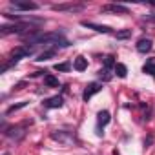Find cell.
<instances>
[{
  "instance_id": "603a6c76",
  "label": "cell",
  "mask_w": 155,
  "mask_h": 155,
  "mask_svg": "<svg viewBox=\"0 0 155 155\" xmlns=\"http://www.w3.org/2000/svg\"><path fill=\"white\" fill-rule=\"evenodd\" d=\"M99 73H101V79H102V81H110V79H111V75H110V69H101Z\"/></svg>"
},
{
  "instance_id": "5bb4252c",
  "label": "cell",
  "mask_w": 155,
  "mask_h": 155,
  "mask_svg": "<svg viewBox=\"0 0 155 155\" xmlns=\"http://www.w3.org/2000/svg\"><path fill=\"white\" fill-rule=\"evenodd\" d=\"M55 55H57V48H51V49H46V51L38 53L35 60H38V62H44V60H49V58H53Z\"/></svg>"
},
{
  "instance_id": "9c48e42d",
  "label": "cell",
  "mask_w": 155,
  "mask_h": 155,
  "mask_svg": "<svg viewBox=\"0 0 155 155\" xmlns=\"http://www.w3.org/2000/svg\"><path fill=\"white\" fill-rule=\"evenodd\" d=\"M11 8L20 9V11H37L38 4H35V2H11Z\"/></svg>"
},
{
  "instance_id": "52a82bcc",
  "label": "cell",
  "mask_w": 155,
  "mask_h": 155,
  "mask_svg": "<svg viewBox=\"0 0 155 155\" xmlns=\"http://www.w3.org/2000/svg\"><path fill=\"white\" fill-rule=\"evenodd\" d=\"M101 90H102V84H101V82H91V84H88V88L84 90V93H82V99L88 102V101H90V99H91L95 93H99Z\"/></svg>"
},
{
  "instance_id": "7a4b0ae2",
  "label": "cell",
  "mask_w": 155,
  "mask_h": 155,
  "mask_svg": "<svg viewBox=\"0 0 155 155\" xmlns=\"http://www.w3.org/2000/svg\"><path fill=\"white\" fill-rule=\"evenodd\" d=\"M37 28L29 22H20V24H11V26H0V33L2 35H9V33H15V35H20V37H26V35H31L35 33Z\"/></svg>"
},
{
  "instance_id": "ac0fdd59",
  "label": "cell",
  "mask_w": 155,
  "mask_h": 155,
  "mask_svg": "<svg viewBox=\"0 0 155 155\" xmlns=\"http://www.w3.org/2000/svg\"><path fill=\"white\" fill-rule=\"evenodd\" d=\"M26 106H28V101H22V102H18V104H13V106H9V108L6 110V115H11V113L22 110V108H26Z\"/></svg>"
},
{
  "instance_id": "9a60e30c",
  "label": "cell",
  "mask_w": 155,
  "mask_h": 155,
  "mask_svg": "<svg viewBox=\"0 0 155 155\" xmlns=\"http://www.w3.org/2000/svg\"><path fill=\"white\" fill-rule=\"evenodd\" d=\"M142 71L148 73V75H151V77H155V57H151V58L146 60V64L142 66Z\"/></svg>"
},
{
  "instance_id": "cb8c5ba5",
  "label": "cell",
  "mask_w": 155,
  "mask_h": 155,
  "mask_svg": "<svg viewBox=\"0 0 155 155\" xmlns=\"http://www.w3.org/2000/svg\"><path fill=\"white\" fill-rule=\"evenodd\" d=\"M151 142H153V135H148V137L144 139V146L148 148V146H151Z\"/></svg>"
},
{
  "instance_id": "2e32d148",
  "label": "cell",
  "mask_w": 155,
  "mask_h": 155,
  "mask_svg": "<svg viewBox=\"0 0 155 155\" xmlns=\"http://www.w3.org/2000/svg\"><path fill=\"white\" fill-rule=\"evenodd\" d=\"M73 68H75L77 71H84V69H88V58H84V57H77L75 62H73Z\"/></svg>"
},
{
  "instance_id": "3957f363",
  "label": "cell",
  "mask_w": 155,
  "mask_h": 155,
  "mask_svg": "<svg viewBox=\"0 0 155 155\" xmlns=\"http://www.w3.org/2000/svg\"><path fill=\"white\" fill-rule=\"evenodd\" d=\"M29 55H33V48H29V46H20V48H17L13 53H11V57H9V60L2 66V69H0V71H2V73H6L9 68H13L20 58H24V57H29Z\"/></svg>"
},
{
  "instance_id": "44dd1931",
  "label": "cell",
  "mask_w": 155,
  "mask_h": 155,
  "mask_svg": "<svg viewBox=\"0 0 155 155\" xmlns=\"http://www.w3.org/2000/svg\"><path fill=\"white\" fill-rule=\"evenodd\" d=\"M55 69H57V71H64V73H66V71H69V69H71V64H69V62H60V64H57V66H55Z\"/></svg>"
},
{
  "instance_id": "5b68a950",
  "label": "cell",
  "mask_w": 155,
  "mask_h": 155,
  "mask_svg": "<svg viewBox=\"0 0 155 155\" xmlns=\"http://www.w3.org/2000/svg\"><path fill=\"white\" fill-rule=\"evenodd\" d=\"M51 139H53V140L62 142L64 146H68V144H71V142H75V140H77V139H75V135H73V133H69V131H53V133H51Z\"/></svg>"
},
{
  "instance_id": "d6986e66",
  "label": "cell",
  "mask_w": 155,
  "mask_h": 155,
  "mask_svg": "<svg viewBox=\"0 0 155 155\" xmlns=\"http://www.w3.org/2000/svg\"><path fill=\"white\" fill-rule=\"evenodd\" d=\"M115 73H117V77H120V79H124V77L128 75V68H126L124 64L117 62V66H115Z\"/></svg>"
},
{
  "instance_id": "277c9868",
  "label": "cell",
  "mask_w": 155,
  "mask_h": 155,
  "mask_svg": "<svg viewBox=\"0 0 155 155\" xmlns=\"http://www.w3.org/2000/svg\"><path fill=\"white\" fill-rule=\"evenodd\" d=\"M29 124H31V120H29V122H22V124H17V126H13V128L6 130L4 133H6L8 137L15 139V142H18V140H22V139L26 137V128H28Z\"/></svg>"
},
{
  "instance_id": "ffe728a7",
  "label": "cell",
  "mask_w": 155,
  "mask_h": 155,
  "mask_svg": "<svg viewBox=\"0 0 155 155\" xmlns=\"http://www.w3.org/2000/svg\"><path fill=\"white\" fill-rule=\"evenodd\" d=\"M115 37H117L119 40L130 38V37H131V29H122V31H117V33H115Z\"/></svg>"
},
{
  "instance_id": "4fadbf2b",
  "label": "cell",
  "mask_w": 155,
  "mask_h": 155,
  "mask_svg": "<svg viewBox=\"0 0 155 155\" xmlns=\"http://www.w3.org/2000/svg\"><path fill=\"white\" fill-rule=\"evenodd\" d=\"M62 104H64V99H62L60 95H55V97H51V99H48V101L44 102V106H46V108H51V110H53V108H60Z\"/></svg>"
},
{
  "instance_id": "d4e9b609",
  "label": "cell",
  "mask_w": 155,
  "mask_h": 155,
  "mask_svg": "<svg viewBox=\"0 0 155 155\" xmlns=\"http://www.w3.org/2000/svg\"><path fill=\"white\" fill-rule=\"evenodd\" d=\"M4 155H9V153H4Z\"/></svg>"
},
{
  "instance_id": "e0dca14e",
  "label": "cell",
  "mask_w": 155,
  "mask_h": 155,
  "mask_svg": "<svg viewBox=\"0 0 155 155\" xmlns=\"http://www.w3.org/2000/svg\"><path fill=\"white\" fill-rule=\"evenodd\" d=\"M44 84L48 88H58V79L53 75H44Z\"/></svg>"
},
{
  "instance_id": "8fae6325",
  "label": "cell",
  "mask_w": 155,
  "mask_h": 155,
  "mask_svg": "<svg viewBox=\"0 0 155 155\" xmlns=\"http://www.w3.org/2000/svg\"><path fill=\"white\" fill-rule=\"evenodd\" d=\"M110 120H111V117H110V111H106V110L99 111V119H97V130H99V135H101V128H104V126H106Z\"/></svg>"
},
{
  "instance_id": "7402d4cb",
  "label": "cell",
  "mask_w": 155,
  "mask_h": 155,
  "mask_svg": "<svg viewBox=\"0 0 155 155\" xmlns=\"http://www.w3.org/2000/svg\"><path fill=\"white\" fill-rule=\"evenodd\" d=\"M117 64H115V60H113V57H106L104 58V69H110V68H115Z\"/></svg>"
},
{
  "instance_id": "ba28073f",
  "label": "cell",
  "mask_w": 155,
  "mask_h": 155,
  "mask_svg": "<svg viewBox=\"0 0 155 155\" xmlns=\"http://www.w3.org/2000/svg\"><path fill=\"white\" fill-rule=\"evenodd\" d=\"M101 11L102 13H120V15H126L128 13V8L126 6H120V4H106V6H102Z\"/></svg>"
},
{
  "instance_id": "8992f818",
  "label": "cell",
  "mask_w": 155,
  "mask_h": 155,
  "mask_svg": "<svg viewBox=\"0 0 155 155\" xmlns=\"http://www.w3.org/2000/svg\"><path fill=\"white\" fill-rule=\"evenodd\" d=\"M51 9L53 11H71V13H75V11H82L84 4H55V6H51Z\"/></svg>"
},
{
  "instance_id": "7c38bea8",
  "label": "cell",
  "mask_w": 155,
  "mask_h": 155,
  "mask_svg": "<svg viewBox=\"0 0 155 155\" xmlns=\"http://www.w3.org/2000/svg\"><path fill=\"white\" fill-rule=\"evenodd\" d=\"M151 48H153V42L150 38H140L137 42V51L139 53H148V51H151Z\"/></svg>"
},
{
  "instance_id": "30bf717a",
  "label": "cell",
  "mask_w": 155,
  "mask_h": 155,
  "mask_svg": "<svg viewBox=\"0 0 155 155\" xmlns=\"http://www.w3.org/2000/svg\"><path fill=\"white\" fill-rule=\"evenodd\" d=\"M82 26L84 28H88V29H93V31H97V33H111V28L110 26H101V24H93V22H86V20H82Z\"/></svg>"
},
{
  "instance_id": "6da1fadb",
  "label": "cell",
  "mask_w": 155,
  "mask_h": 155,
  "mask_svg": "<svg viewBox=\"0 0 155 155\" xmlns=\"http://www.w3.org/2000/svg\"><path fill=\"white\" fill-rule=\"evenodd\" d=\"M24 40H28L29 44H48V46H55V48H68L69 42L64 38V35L60 31H51V33H31L22 37Z\"/></svg>"
}]
</instances>
